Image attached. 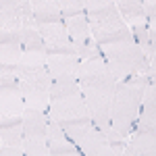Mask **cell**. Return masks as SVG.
<instances>
[{"label":"cell","instance_id":"cell-22","mask_svg":"<svg viewBox=\"0 0 156 156\" xmlns=\"http://www.w3.org/2000/svg\"><path fill=\"white\" fill-rule=\"evenodd\" d=\"M58 6H60L62 21H67L71 17H77V15H85L83 0H58Z\"/></svg>","mask_w":156,"mask_h":156},{"label":"cell","instance_id":"cell-19","mask_svg":"<svg viewBox=\"0 0 156 156\" xmlns=\"http://www.w3.org/2000/svg\"><path fill=\"white\" fill-rule=\"evenodd\" d=\"M79 81L77 79H52L50 83V102L52 100H60V98L79 94Z\"/></svg>","mask_w":156,"mask_h":156},{"label":"cell","instance_id":"cell-24","mask_svg":"<svg viewBox=\"0 0 156 156\" xmlns=\"http://www.w3.org/2000/svg\"><path fill=\"white\" fill-rule=\"evenodd\" d=\"M0 156H25L21 148H9V146H2Z\"/></svg>","mask_w":156,"mask_h":156},{"label":"cell","instance_id":"cell-25","mask_svg":"<svg viewBox=\"0 0 156 156\" xmlns=\"http://www.w3.org/2000/svg\"><path fill=\"white\" fill-rule=\"evenodd\" d=\"M123 156H137V154H135V150H133L131 146H129V142H127L125 150H123Z\"/></svg>","mask_w":156,"mask_h":156},{"label":"cell","instance_id":"cell-2","mask_svg":"<svg viewBox=\"0 0 156 156\" xmlns=\"http://www.w3.org/2000/svg\"><path fill=\"white\" fill-rule=\"evenodd\" d=\"M150 83L154 81L148 75H133L123 81H117L112 104H110V129L117 135L129 140L137 115H140L144 90Z\"/></svg>","mask_w":156,"mask_h":156},{"label":"cell","instance_id":"cell-8","mask_svg":"<svg viewBox=\"0 0 156 156\" xmlns=\"http://www.w3.org/2000/svg\"><path fill=\"white\" fill-rule=\"evenodd\" d=\"M25 110V102L17 77L12 73H0V121L21 119Z\"/></svg>","mask_w":156,"mask_h":156},{"label":"cell","instance_id":"cell-7","mask_svg":"<svg viewBox=\"0 0 156 156\" xmlns=\"http://www.w3.org/2000/svg\"><path fill=\"white\" fill-rule=\"evenodd\" d=\"M23 0H0V44H21Z\"/></svg>","mask_w":156,"mask_h":156},{"label":"cell","instance_id":"cell-4","mask_svg":"<svg viewBox=\"0 0 156 156\" xmlns=\"http://www.w3.org/2000/svg\"><path fill=\"white\" fill-rule=\"evenodd\" d=\"M100 52H102V58L106 62L108 71L112 73V77L117 81H123L133 75H148L154 81L156 62H150L146 58L144 52L140 50V46L133 40L100 46Z\"/></svg>","mask_w":156,"mask_h":156},{"label":"cell","instance_id":"cell-1","mask_svg":"<svg viewBox=\"0 0 156 156\" xmlns=\"http://www.w3.org/2000/svg\"><path fill=\"white\" fill-rule=\"evenodd\" d=\"M77 81H79V90L83 96L85 108L90 112L92 125H96L102 133H106L110 129V104L115 96L117 79L108 71L102 52L79 60Z\"/></svg>","mask_w":156,"mask_h":156},{"label":"cell","instance_id":"cell-21","mask_svg":"<svg viewBox=\"0 0 156 156\" xmlns=\"http://www.w3.org/2000/svg\"><path fill=\"white\" fill-rule=\"evenodd\" d=\"M21 150L25 156H50L46 137H23Z\"/></svg>","mask_w":156,"mask_h":156},{"label":"cell","instance_id":"cell-9","mask_svg":"<svg viewBox=\"0 0 156 156\" xmlns=\"http://www.w3.org/2000/svg\"><path fill=\"white\" fill-rule=\"evenodd\" d=\"M36 29H37V34H40V37H42V42H44L46 54H75V46L69 40L65 21L36 25Z\"/></svg>","mask_w":156,"mask_h":156},{"label":"cell","instance_id":"cell-12","mask_svg":"<svg viewBox=\"0 0 156 156\" xmlns=\"http://www.w3.org/2000/svg\"><path fill=\"white\" fill-rule=\"evenodd\" d=\"M133 127L146 129V131H156V85L154 83L146 85L140 115H137V121H135Z\"/></svg>","mask_w":156,"mask_h":156},{"label":"cell","instance_id":"cell-26","mask_svg":"<svg viewBox=\"0 0 156 156\" xmlns=\"http://www.w3.org/2000/svg\"><path fill=\"white\" fill-rule=\"evenodd\" d=\"M67 156H81V154H67Z\"/></svg>","mask_w":156,"mask_h":156},{"label":"cell","instance_id":"cell-17","mask_svg":"<svg viewBox=\"0 0 156 156\" xmlns=\"http://www.w3.org/2000/svg\"><path fill=\"white\" fill-rule=\"evenodd\" d=\"M0 142L9 148H21L23 142V119L0 121Z\"/></svg>","mask_w":156,"mask_h":156},{"label":"cell","instance_id":"cell-16","mask_svg":"<svg viewBox=\"0 0 156 156\" xmlns=\"http://www.w3.org/2000/svg\"><path fill=\"white\" fill-rule=\"evenodd\" d=\"M115 6H117V12H119L121 21L127 25H142L146 23V17H144V11H142V2L140 0H117L115 2Z\"/></svg>","mask_w":156,"mask_h":156},{"label":"cell","instance_id":"cell-23","mask_svg":"<svg viewBox=\"0 0 156 156\" xmlns=\"http://www.w3.org/2000/svg\"><path fill=\"white\" fill-rule=\"evenodd\" d=\"M142 11H144L146 23L154 25L156 23V2L154 0H144V2H142Z\"/></svg>","mask_w":156,"mask_h":156},{"label":"cell","instance_id":"cell-14","mask_svg":"<svg viewBox=\"0 0 156 156\" xmlns=\"http://www.w3.org/2000/svg\"><path fill=\"white\" fill-rule=\"evenodd\" d=\"M29 2H31V12H34L36 25H46V23L62 21L58 0H29Z\"/></svg>","mask_w":156,"mask_h":156},{"label":"cell","instance_id":"cell-11","mask_svg":"<svg viewBox=\"0 0 156 156\" xmlns=\"http://www.w3.org/2000/svg\"><path fill=\"white\" fill-rule=\"evenodd\" d=\"M46 146H48L50 156H67V154H79L71 140L67 137L65 129L56 125L54 121H48L46 125Z\"/></svg>","mask_w":156,"mask_h":156},{"label":"cell","instance_id":"cell-5","mask_svg":"<svg viewBox=\"0 0 156 156\" xmlns=\"http://www.w3.org/2000/svg\"><path fill=\"white\" fill-rule=\"evenodd\" d=\"M46 117H48V121H54L56 125H60L62 129L81 127V125L92 123L81 92L73 94V96H67V98H60V100H52Z\"/></svg>","mask_w":156,"mask_h":156},{"label":"cell","instance_id":"cell-6","mask_svg":"<svg viewBox=\"0 0 156 156\" xmlns=\"http://www.w3.org/2000/svg\"><path fill=\"white\" fill-rule=\"evenodd\" d=\"M65 133L75 144L81 156H115L106 135L92 123L81 125V127H69V129H65Z\"/></svg>","mask_w":156,"mask_h":156},{"label":"cell","instance_id":"cell-20","mask_svg":"<svg viewBox=\"0 0 156 156\" xmlns=\"http://www.w3.org/2000/svg\"><path fill=\"white\" fill-rule=\"evenodd\" d=\"M21 50L23 52H46L44 42L37 34L36 25H25L23 34H21Z\"/></svg>","mask_w":156,"mask_h":156},{"label":"cell","instance_id":"cell-3","mask_svg":"<svg viewBox=\"0 0 156 156\" xmlns=\"http://www.w3.org/2000/svg\"><path fill=\"white\" fill-rule=\"evenodd\" d=\"M83 6L92 40L98 46L133 40L129 27L121 21L112 0H83Z\"/></svg>","mask_w":156,"mask_h":156},{"label":"cell","instance_id":"cell-27","mask_svg":"<svg viewBox=\"0 0 156 156\" xmlns=\"http://www.w3.org/2000/svg\"><path fill=\"white\" fill-rule=\"evenodd\" d=\"M0 150H2V142H0Z\"/></svg>","mask_w":156,"mask_h":156},{"label":"cell","instance_id":"cell-18","mask_svg":"<svg viewBox=\"0 0 156 156\" xmlns=\"http://www.w3.org/2000/svg\"><path fill=\"white\" fill-rule=\"evenodd\" d=\"M23 50L19 42H11V44H0V73H12L19 65Z\"/></svg>","mask_w":156,"mask_h":156},{"label":"cell","instance_id":"cell-15","mask_svg":"<svg viewBox=\"0 0 156 156\" xmlns=\"http://www.w3.org/2000/svg\"><path fill=\"white\" fill-rule=\"evenodd\" d=\"M129 146L137 156H156V131H146L133 127L129 135Z\"/></svg>","mask_w":156,"mask_h":156},{"label":"cell","instance_id":"cell-10","mask_svg":"<svg viewBox=\"0 0 156 156\" xmlns=\"http://www.w3.org/2000/svg\"><path fill=\"white\" fill-rule=\"evenodd\" d=\"M50 79H77L79 58L75 54H46Z\"/></svg>","mask_w":156,"mask_h":156},{"label":"cell","instance_id":"cell-13","mask_svg":"<svg viewBox=\"0 0 156 156\" xmlns=\"http://www.w3.org/2000/svg\"><path fill=\"white\" fill-rule=\"evenodd\" d=\"M21 119H23V137H46V125H48L46 112L36 108H25Z\"/></svg>","mask_w":156,"mask_h":156}]
</instances>
